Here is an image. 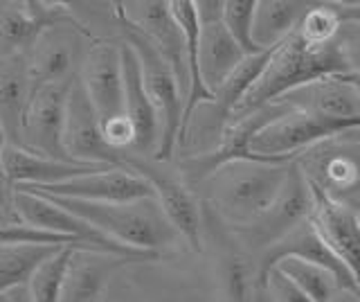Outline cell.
I'll return each mask as SVG.
<instances>
[{
  "label": "cell",
  "instance_id": "obj_1",
  "mask_svg": "<svg viewBox=\"0 0 360 302\" xmlns=\"http://www.w3.org/2000/svg\"><path fill=\"white\" fill-rule=\"evenodd\" d=\"M333 75H358V20H349L331 41L320 46L307 43L292 30L270 50L266 68L232 118L273 104L288 91Z\"/></svg>",
  "mask_w": 360,
  "mask_h": 302
},
{
  "label": "cell",
  "instance_id": "obj_2",
  "mask_svg": "<svg viewBox=\"0 0 360 302\" xmlns=\"http://www.w3.org/2000/svg\"><path fill=\"white\" fill-rule=\"evenodd\" d=\"M290 163L232 161L198 183L202 201L228 230L245 228L273 206L288 176Z\"/></svg>",
  "mask_w": 360,
  "mask_h": 302
},
{
  "label": "cell",
  "instance_id": "obj_3",
  "mask_svg": "<svg viewBox=\"0 0 360 302\" xmlns=\"http://www.w3.org/2000/svg\"><path fill=\"white\" fill-rule=\"evenodd\" d=\"M43 196V194H39ZM52 203L93 226L106 239L133 251L155 253L174 246L180 237L172 228V223L162 215L155 199H140L129 203H95V201H77V199H59L45 196Z\"/></svg>",
  "mask_w": 360,
  "mask_h": 302
},
{
  "label": "cell",
  "instance_id": "obj_4",
  "mask_svg": "<svg viewBox=\"0 0 360 302\" xmlns=\"http://www.w3.org/2000/svg\"><path fill=\"white\" fill-rule=\"evenodd\" d=\"M115 16L124 34V43L133 50L135 59L140 63L144 91L155 108L158 122H160V136H158V147L151 156V161L165 165L174 158V151L178 147L180 120H183V95H180V88L172 68L160 57V52L153 48V43L144 34H140L133 25H129L117 9Z\"/></svg>",
  "mask_w": 360,
  "mask_h": 302
},
{
  "label": "cell",
  "instance_id": "obj_5",
  "mask_svg": "<svg viewBox=\"0 0 360 302\" xmlns=\"http://www.w3.org/2000/svg\"><path fill=\"white\" fill-rule=\"evenodd\" d=\"M360 122L322 120L288 108L255 133L250 140V156L259 163H292L313 144L335 138L345 131H354Z\"/></svg>",
  "mask_w": 360,
  "mask_h": 302
},
{
  "label": "cell",
  "instance_id": "obj_6",
  "mask_svg": "<svg viewBox=\"0 0 360 302\" xmlns=\"http://www.w3.org/2000/svg\"><path fill=\"white\" fill-rule=\"evenodd\" d=\"M358 129L313 144L295 165L302 176L326 196L358 208Z\"/></svg>",
  "mask_w": 360,
  "mask_h": 302
},
{
  "label": "cell",
  "instance_id": "obj_7",
  "mask_svg": "<svg viewBox=\"0 0 360 302\" xmlns=\"http://www.w3.org/2000/svg\"><path fill=\"white\" fill-rule=\"evenodd\" d=\"M124 167L151 185L155 203L160 206L162 215L178 232V237L185 239L191 251L202 253V206L191 192V187L183 178L165 172L160 163L138 158L131 151H124Z\"/></svg>",
  "mask_w": 360,
  "mask_h": 302
},
{
  "label": "cell",
  "instance_id": "obj_8",
  "mask_svg": "<svg viewBox=\"0 0 360 302\" xmlns=\"http://www.w3.org/2000/svg\"><path fill=\"white\" fill-rule=\"evenodd\" d=\"M311 215V192L307 178L302 176L300 167L292 161L288 165V176L281 185L277 199L273 201L262 217L252 221L250 226L230 230L232 237L239 241L243 251H257L262 255L275 241H279L292 228H297Z\"/></svg>",
  "mask_w": 360,
  "mask_h": 302
},
{
  "label": "cell",
  "instance_id": "obj_9",
  "mask_svg": "<svg viewBox=\"0 0 360 302\" xmlns=\"http://www.w3.org/2000/svg\"><path fill=\"white\" fill-rule=\"evenodd\" d=\"M93 43L95 39L79 23L54 25L41 32L25 54L30 91L45 84L75 80Z\"/></svg>",
  "mask_w": 360,
  "mask_h": 302
},
{
  "label": "cell",
  "instance_id": "obj_10",
  "mask_svg": "<svg viewBox=\"0 0 360 302\" xmlns=\"http://www.w3.org/2000/svg\"><path fill=\"white\" fill-rule=\"evenodd\" d=\"M75 80L45 84L30 91V99L20 120V149L52 161L72 163L63 149V120L68 93Z\"/></svg>",
  "mask_w": 360,
  "mask_h": 302
},
{
  "label": "cell",
  "instance_id": "obj_11",
  "mask_svg": "<svg viewBox=\"0 0 360 302\" xmlns=\"http://www.w3.org/2000/svg\"><path fill=\"white\" fill-rule=\"evenodd\" d=\"M11 215L16 223L43 230L50 234H59V237H70L79 244L93 246V248L106 251V253H120V255H155V253H142L133 251L127 246H120L115 241L106 239L104 234L97 232L93 226H88L82 219H77L70 212H65L50 199L22 192V189H11Z\"/></svg>",
  "mask_w": 360,
  "mask_h": 302
},
{
  "label": "cell",
  "instance_id": "obj_12",
  "mask_svg": "<svg viewBox=\"0 0 360 302\" xmlns=\"http://www.w3.org/2000/svg\"><path fill=\"white\" fill-rule=\"evenodd\" d=\"M63 149L72 163L124 167V151H115L106 144L95 108L79 80L72 82L65 102Z\"/></svg>",
  "mask_w": 360,
  "mask_h": 302
},
{
  "label": "cell",
  "instance_id": "obj_13",
  "mask_svg": "<svg viewBox=\"0 0 360 302\" xmlns=\"http://www.w3.org/2000/svg\"><path fill=\"white\" fill-rule=\"evenodd\" d=\"M14 189L43 194V196L95 201V203H129V201L153 199L151 185L142 176L127 170V167H106L101 172L70 178V181L56 185H45V187L18 185Z\"/></svg>",
  "mask_w": 360,
  "mask_h": 302
},
{
  "label": "cell",
  "instance_id": "obj_14",
  "mask_svg": "<svg viewBox=\"0 0 360 302\" xmlns=\"http://www.w3.org/2000/svg\"><path fill=\"white\" fill-rule=\"evenodd\" d=\"M79 84L95 108L99 127L124 115V77L120 43L97 41L88 48L77 75Z\"/></svg>",
  "mask_w": 360,
  "mask_h": 302
},
{
  "label": "cell",
  "instance_id": "obj_15",
  "mask_svg": "<svg viewBox=\"0 0 360 302\" xmlns=\"http://www.w3.org/2000/svg\"><path fill=\"white\" fill-rule=\"evenodd\" d=\"M284 257H297V260L318 264L322 268H326L340 289L347 291H356L358 294V273H354L340 257H335L331 253V248L326 246L315 228L309 223V219L300 223L297 228H292L288 234H284L279 241H275L270 248H266L257 260V287L259 291L264 289V279L268 275V271L273 268L277 262H281Z\"/></svg>",
  "mask_w": 360,
  "mask_h": 302
},
{
  "label": "cell",
  "instance_id": "obj_16",
  "mask_svg": "<svg viewBox=\"0 0 360 302\" xmlns=\"http://www.w3.org/2000/svg\"><path fill=\"white\" fill-rule=\"evenodd\" d=\"M160 255H120L97 248H75L65 266L61 302H101V296L120 268L153 262Z\"/></svg>",
  "mask_w": 360,
  "mask_h": 302
},
{
  "label": "cell",
  "instance_id": "obj_17",
  "mask_svg": "<svg viewBox=\"0 0 360 302\" xmlns=\"http://www.w3.org/2000/svg\"><path fill=\"white\" fill-rule=\"evenodd\" d=\"M275 104V102H273ZM292 111H302L322 120L360 122L358 75H333L304 84L277 99Z\"/></svg>",
  "mask_w": 360,
  "mask_h": 302
},
{
  "label": "cell",
  "instance_id": "obj_18",
  "mask_svg": "<svg viewBox=\"0 0 360 302\" xmlns=\"http://www.w3.org/2000/svg\"><path fill=\"white\" fill-rule=\"evenodd\" d=\"M311 192V215L309 223L318 237L329 246L331 253L358 273V246H360V221L358 208L347 206L342 201L326 196L320 187L307 181Z\"/></svg>",
  "mask_w": 360,
  "mask_h": 302
},
{
  "label": "cell",
  "instance_id": "obj_19",
  "mask_svg": "<svg viewBox=\"0 0 360 302\" xmlns=\"http://www.w3.org/2000/svg\"><path fill=\"white\" fill-rule=\"evenodd\" d=\"M77 23L61 3H22L0 9V54H27L41 32Z\"/></svg>",
  "mask_w": 360,
  "mask_h": 302
},
{
  "label": "cell",
  "instance_id": "obj_20",
  "mask_svg": "<svg viewBox=\"0 0 360 302\" xmlns=\"http://www.w3.org/2000/svg\"><path fill=\"white\" fill-rule=\"evenodd\" d=\"M122 50V77H124V115L133 127L131 153L135 156H153L160 136V122L144 91L140 63L127 43H120Z\"/></svg>",
  "mask_w": 360,
  "mask_h": 302
},
{
  "label": "cell",
  "instance_id": "obj_21",
  "mask_svg": "<svg viewBox=\"0 0 360 302\" xmlns=\"http://www.w3.org/2000/svg\"><path fill=\"white\" fill-rule=\"evenodd\" d=\"M3 178L9 189L18 185H32V187H45L65 183L70 178H79L93 172L106 170L108 165H84V163H68V161H52L39 153H30L20 147L7 144L3 151Z\"/></svg>",
  "mask_w": 360,
  "mask_h": 302
},
{
  "label": "cell",
  "instance_id": "obj_22",
  "mask_svg": "<svg viewBox=\"0 0 360 302\" xmlns=\"http://www.w3.org/2000/svg\"><path fill=\"white\" fill-rule=\"evenodd\" d=\"M243 59L245 54L223 27V20L198 23V73L210 93L217 91Z\"/></svg>",
  "mask_w": 360,
  "mask_h": 302
},
{
  "label": "cell",
  "instance_id": "obj_23",
  "mask_svg": "<svg viewBox=\"0 0 360 302\" xmlns=\"http://www.w3.org/2000/svg\"><path fill=\"white\" fill-rule=\"evenodd\" d=\"M30 99L25 54H0V129L7 144L18 147L20 120Z\"/></svg>",
  "mask_w": 360,
  "mask_h": 302
},
{
  "label": "cell",
  "instance_id": "obj_24",
  "mask_svg": "<svg viewBox=\"0 0 360 302\" xmlns=\"http://www.w3.org/2000/svg\"><path fill=\"white\" fill-rule=\"evenodd\" d=\"M202 215L219 230L221 271H223V284L225 291H228L230 302H255L259 287H257V264L250 262V253L241 248L239 241L232 237V232L205 206H202Z\"/></svg>",
  "mask_w": 360,
  "mask_h": 302
},
{
  "label": "cell",
  "instance_id": "obj_25",
  "mask_svg": "<svg viewBox=\"0 0 360 302\" xmlns=\"http://www.w3.org/2000/svg\"><path fill=\"white\" fill-rule=\"evenodd\" d=\"M311 5L313 3H297V0H257L252 16L255 43L262 50L275 48L295 30Z\"/></svg>",
  "mask_w": 360,
  "mask_h": 302
},
{
  "label": "cell",
  "instance_id": "obj_26",
  "mask_svg": "<svg viewBox=\"0 0 360 302\" xmlns=\"http://www.w3.org/2000/svg\"><path fill=\"white\" fill-rule=\"evenodd\" d=\"M61 246L50 244H3L0 246V296L27 287L34 271Z\"/></svg>",
  "mask_w": 360,
  "mask_h": 302
},
{
  "label": "cell",
  "instance_id": "obj_27",
  "mask_svg": "<svg viewBox=\"0 0 360 302\" xmlns=\"http://www.w3.org/2000/svg\"><path fill=\"white\" fill-rule=\"evenodd\" d=\"M273 268H277L279 273H284L290 282H295L304 294L309 296L311 302H329L338 287L335 277L326 271V268L297 260V257H284L281 262H277Z\"/></svg>",
  "mask_w": 360,
  "mask_h": 302
},
{
  "label": "cell",
  "instance_id": "obj_28",
  "mask_svg": "<svg viewBox=\"0 0 360 302\" xmlns=\"http://www.w3.org/2000/svg\"><path fill=\"white\" fill-rule=\"evenodd\" d=\"M79 246H61L52 257H48L27 282V294L32 302H61V284L65 266L72 251Z\"/></svg>",
  "mask_w": 360,
  "mask_h": 302
},
{
  "label": "cell",
  "instance_id": "obj_29",
  "mask_svg": "<svg viewBox=\"0 0 360 302\" xmlns=\"http://www.w3.org/2000/svg\"><path fill=\"white\" fill-rule=\"evenodd\" d=\"M257 0H223V27L228 30L232 41L241 48L245 57L262 54V50L252 39V16Z\"/></svg>",
  "mask_w": 360,
  "mask_h": 302
},
{
  "label": "cell",
  "instance_id": "obj_30",
  "mask_svg": "<svg viewBox=\"0 0 360 302\" xmlns=\"http://www.w3.org/2000/svg\"><path fill=\"white\" fill-rule=\"evenodd\" d=\"M262 291H266L270 302H311L309 296L295 282H290L284 273H279L277 268L268 271Z\"/></svg>",
  "mask_w": 360,
  "mask_h": 302
},
{
  "label": "cell",
  "instance_id": "obj_31",
  "mask_svg": "<svg viewBox=\"0 0 360 302\" xmlns=\"http://www.w3.org/2000/svg\"><path fill=\"white\" fill-rule=\"evenodd\" d=\"M7 296V302H32L30 294H27V287H18V289H11Z\"/></svg>",
  "mask_w": 360,
  "mask_h": 302
},
{
  "label": "cell",
  "instance_id": "obj_32",
  "mask_svg": "<svg viewBox=\"0 0 360 302\" xmlns=\"http://www.w3.org/2000/svg\"><path fill=\"white\" fill-rule=\"evenodd\" d=\"M329 302H360V300H358V294H356V291L338 289L335 294H333V298H331Z\"/></svg>",
  "mask_w": 360,
  "mask_h": 302
},
{
  "label": "cell",
  "instance_id": "obj_33",
  "mask_svg": "<svg viewBox=\"0 0 360 302\" xmlns=\"http://www.w3.org/2000/svg\"><path fill=\"white\" fill-rule=\"evenodd\" d=\"M5 147H7V138H5V133H3V129H0V161H3V151H5ZM0 183L5 185V178H3V165H0ZM7 187V185H5ZM9 189V187H7ZM11 192V189H9Z\"/></svg>",
  "mask_w": 360,
  "mask_h": 302
},
{
  "label": "cell",
  "instance_id": "obj_34",
  "mask_svg": "<svg viewBox=\"0 0 360 302\" xmlns=\"http://www.w3.org/2000/svg\"><path fill=\"white\" fill-rule=\"evenodd\" d=\"M0 223H14V221L7 217V212L3 210V206H0Z\"/></svg>",
  "mask_w": 360,
  "mask_h": 302
},
{
  "label": "cell",
  "instance_id": "obj_35",
  "mask_svg": "<svg viewBox=\"0 0 360 302\" xmlns=\"http://www.w3.org/2000/svg\"><path fill=\"white\" fill-rule=\"evenodd\" d=\"M0 302H7V296H0Z\"/></svg>",
  "mask_w": 360,
  "mask_h": 302
}]
</instances>
